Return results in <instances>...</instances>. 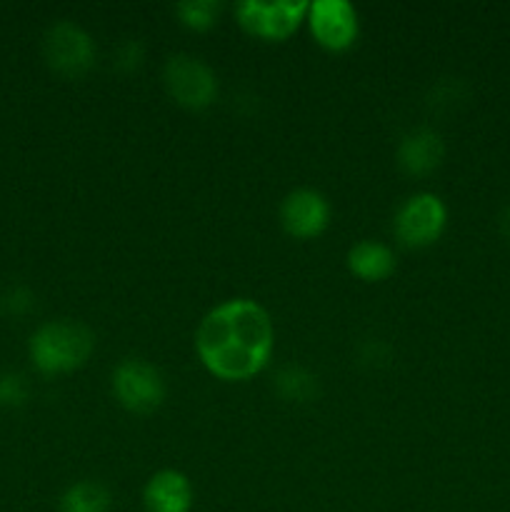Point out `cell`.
<instances>
[{
	"mask_svg": "<svg viewBox=\"0 0 510 512\" xmlns=\"http://www.w3.org/2000/svg\"><path fill=\"white\" fill-rule=\"evenodd\" d=\"M275 348L270 313L250 298H230L203 315L195 350L210 375L225 383L250 380L268 368Z\"/></svg>",
	"mask_w": 510,
	"mask_h": 512,
	"instance_id": "6da1fadb",
	"label": "cell"
},
{
	"mask_svg": "<svg viewBox=\"0 0 510 512\" xmlns=\"http://www.w3.org/2000/svg\"><path fill=\"white\" fill-rule=\"evenodd\" d=\"M95 350V333L78 320H50L28 340L30 363L43 375L80 370Z\"/></svg>",
	"mask_w": 510,
	"mask_h": 512,
	"instance_id": "7a4b0ae2",
	"label": "cell"
},
{
	"mask_svg": "<svg viewBox=\"0 0 510 512\" xmlns=\"http://www.w3.org/2000/svg\"><path fill=\"white\" fill-rule=\"evenodd\" d=\"M110 390L123 410L153 415L168 398V383L160 368L145 358H123L110 373Z\"/></svg>",
	"mask_w": 510,
	"mask_h": 512,
	"instance_id": "3957f363",
	"label": "cell"
},
{
	"mask_svg": "<svg viewBox=\"0 0 510 512\" xmlns=\"http://www.w3.org/2000/svg\"><path fill=\"white\" fill-rule=\"evenodd\" d=\"M165 93L185 110H208L218 100V75L205 60L175 53L163 63Z\"/></svg>",
	"mask_w": 510,
	"mask_h": 512,
	"instance_id": "277c9868",
	"label": "cell"
},
{
	"mask_svg": "<svg viewBox=\"0 0 510 512\" xmlns=\"http://www.w3.org/2000/svg\"><path fill=\"white\" fill-rule=\"evenodd\" d=\"M448 225V208L440 200V195L415 193L400 203L393 215V233L403 248L423 250L440 240Z\"/></svg>",
	"mask_w": 510,
	"mask_h": 512,
	"instance_id": "5b68a950",
	"label": "cell"
},
{
	"mask_svg": "<svg viewBox=\"0 0 510 512\" xmlns=\"http://www.w3.org/2000/svg\"><path fill=\"white\" fill-rule=\"evenodd\" d=\"M95 40L75 20H55L43 33V58L63 78H83L95 65Z\"/></svg>",
	"mask_w": 510,
	"mask_h": 512,
	"instance_id": "8992f818",
	"label": "cell"
},
{
	"mask_svg": "<svg viewBox=\"0 0 510 512\" xmlns=\"http://www.w3.org/2000/svg\"><path fill=\"white\" fill-rule=\"evenodd\" d=\"M308 0H240L233 8L240 28L253 38L288 40L308 18Z\"/></svg>",
	"mask_w": 510,
	"mask_h": 512,
	"instance_id": "52a82bcc",
	"label": "cell"
},
{
	"mask_svg": "<svg viewBox=\"0 0 510 512\" xmlns=\"http://www.w3.org/2000/svg\"><path fill=\"white\" fill-rule=\"evenodd\" d=\"M305 23L313 33L315 43L333 53L353 48L360 35L358 10L348 0H315L310 3Z\"/></svg>",
	"mask_w": 510,
	"mask_h": 512,
	"instance_id": "ba28073f",
	"label": "cell"
},
{
	"mask_svg": "<svg viewBox=\"0 0 510 512\" xmlns=\"http://www.w3.org/2000/svg\"><path fill=\"white\" fill-rule=\"evenodd\" d=\"M280 225L295 240H313L328 230L333 208L330 200L315 188H295L280 200Z\"/></svg>",
	"mask_w": 510,
	"mask_h": 512,
	"instance_id": "9c48e42d",
	"label": "cell"
},
{
	"mask_svg": "<svg viewBox=\"0 0 510 512\" xmlns=\"http://www.w3.org/2000/svg\"><path fill=\"white\" fill-rule=\"evenodd\" d=\"M445 158V140L430 125H415L408 133L400 138L398 148H395V160H398L400 170L413 178H425L433 170L440 168Z\"/></svg>",
	"mask_w": 510,
	"mask_h": 512,
	"instance_id": "30bf717a",
	"label": "cell"
},
{
	"mask_svg": "<svg viewBox=\"0 0 510 512\" xmlns=\"http://www.w3.org/2000/svg\"><path fill=\"white\" fill-rule=\"evenodd\" d=\"M195 503L193 483L175 468H163L148 478L143 488L145 512H190Z\"/></svg>",
	"mask_w": 510,
	"mask_h": 512,
	"instance_id": "8fae6325",
	"label": "cell"
},
{
	"mask_svg": "<svg viewBox=\"0 0 510 512\" xmlns=\"http://www.w3.org/2000/svg\"><path fill=\"white\" fill-rule=\"evenodd\" d=\"M348 270L355 278L365 280V283H380L388 280L398 268V258L390 245L380 243V240H360V243L350 245L348 255H345Z\"/></svg>",
	"mask_w": 510,
	"mask_h": 512,
	"instance_id": "7c38bea8",
	"label": "cell"
},
{
	"mask_svg": "<svg viewBox=\"0 0 510 512\" xmlns=\"http://www.w3.org/2000/svg\"><path fill=\"white\" fill-rule=\"evenodd\" d=\"M273 390L280 400L295 405H310L320 398V378L300 363H285L275 370Z\"/></svg>",
	"mask_w": 510,
	"mask_h": 512,
	"instance_id": "4fadbf2b",
	"label": "cell"
},
{
	"mask_svg": "<svg viewBox=\"0 0 510 512\" xmlns=\"http://www.w3.org/2000/svg\"><path fill=\"white\" fill-rule=\"evenodd\" d=\"M113 508V493L100 480H78L68 485L60 495V512H110Z\"/></svg>",
	"mask_w": 510,
	"mask_h": 512,
	"instance_id": "5bb4252c",
	"label": "cell"
},
{
	"mask_svg": "<svg viewBox=\"0 0 510 512\" xmlns=\"http://www.w3.org/2000/svg\"><path fill=\"white\" fill-rule=\"evenodd\" d=\"M470 98V88L463 78H440L425 93V105L435 115H450L463 108Z\"/></svg>",
	"mask_w": 510,
	"mask_h": 512,
	"instance_id": "9a60e30c",
	"label": "cell"
},
{
	"mask_svg": "<svg viewBox=\"0 0 510 512\" xmlns=\"http://www.w3.org/2000/svg\"><path fill=\"white\" fill-rule=\"evenodd\" d=\"M173 13L180 25L195 30V33H205L218 23L223 3L220 0H180V3H175Z\"/></svg>",
	"mask_w": 510,
	"mask_h": 512,
	"instance_id": "2e32d148",
	"label": "cell"
},
{
	"mask_svg": "<svg viewBox=\"0 0 510 512\" xmlns=\"http://www.w3.org/2000/svg\"><path fill=\"white\" fill-rule=\"evenodd\" d=\"M30 400V383L18 370H0V410L23 408Z\"/></svg>",
	"mask_w": 510,
	"mask_h": 512,
	"instance_id": "e0dca14e",
	"label": "cell"
},
{
	"mask_svg": "<svg viewBox=\"0 0 510 512\" xmlns=\"http://www.w3.org/2000/svg\"><path fill=\"white\" fill-rule=\"evenodd\" d=\"M393 345L383 338H368L355 348V358H358V365L368 370H380V368H388L393 363Z\"/></svg>",
	"mask_w": 510,
	"mask_h": 512,
	"instance_id": "ac0fdd59",
	"label": "cell"
},
{
	"mask_svg": "<svg viewBox=\"0 0 510 512\" xmlns=\"http://www.w3.org/2000/svg\"><path fill=\"white\" fill-rule=\"evenodd\" d=\"M145 43L140 38H125L113 50V68L118 73H135L145 63Z\"/></svg>",
	"mask_w": 510,
	"mask_h": 512,
	"instance_id": "d6986e66",
	"label": "cell"
},
{
	"mask_svg": "<svg viewBox=\"0 0 510 512\" xmlns=\"http://www.w3.org/2000/svg\"><path fill=\"white\" fill-rule=\"evenodd\" d=\"M0 305H3V310L10 315V318H25V315H30L35 310L38 298H35V293L30 285L15 283L5 290Z\"/></svg>",
	"mask_w": 510,
	"mask_h": 512,
	"instance_id": "ffe728a7",
	"label": "cell"
},
{
	"mask_svg": "<svg viewBox=\"0 0 510 512\" xmlns=\"http://www.w3.org/2000/svg\"><path fill=\"white\" fill-rule=\"evenodd\" d=\"M500 233L510 243V205H505L503 213H500Z\"/></svg>",
	"mask_w": 510,
	"mask_h": 512,
	"instance_id": "44dd1931",
	"label": "cell"
}]
</instances>
